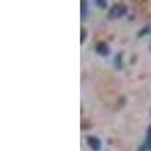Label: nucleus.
<instances>
[{"instance_id": "423d86ee", "label": "nucleus", "mask_w": 151, "mask_h": 151, "mask_svg": "<svg viewBox=\"0 0 151 151\" xmlns=\"http://www.w3.org/2000/svg\"><path fill=\"white\" fill-rule=\"evenodd\" d=\"M95 5H100V8H104V6H106V2H101V0H97Z\"/></svg>"}, {"instance_id": "7ed1b4c3", "label": "nucleus", "mask_w": 151, "mask_h": 151, "mask_svg": "<svg viewBox=\"0 0 151 151\" xmlns=\"http://www.w3.org/2000/svg\"><path fill=\"white\" fill-rule=\"evenodd\" d=\"M95 50L101 55V56H106V55H109V47L104 44V42H98L97 45H95Z\"/></svg>"}, {"instance_id": "f03ea898", "label": "nucleus", "mask_w": 151, "mask_h": 151, "mask_svg": "<svg viewBox=\"0 0 151 151\" xmlns=\"http://www.w3.org/2000/svg\"><path fill=\"white\" fill-rule=\"evenodd\" d=\"M86 142H88V145H89V148L92 151H100L101 150V142H100V139L95 137V136H88Z\"/></svg>"}, {"instance_id": "f257e3e1", "label": "nucleus", "mask_w": 151, "mask_h": 151, "mask_svg": "<svg viewBox=\"0 0 151 151\" xmlns=\"http://www.w3.org/2000/svg\"><path fill=\"white\" fill-rule=\"evenodd\" d=\"M125 14H127V6H125L124 3H115L109 11V18H112V20L121 18Z\"/></svg>"}, {"instance_id": "20e7f679", "label": "nucleus", "mask_w": 151, "mask_h": 151, "mask_svg": "<svg viewBox=\"0 0 151 151\" xmlns=\"http://www.w3.org/2000/svg\"><path fill=\"white\" fill-rule=\"evenodd\" d=\"M147 148H151V125L147 132Z\"/></svg>"}, {"instance_id": "39448f33", "label": "nucleus", "mask_w": 151, "mask_h": 151, "mask_svg": "<svg viewBox=\"0 0 151 151\" xmlns=\"http://www.w3.org/2000/svg\"><path fill=\"white\" fill-rule=\"evenodd\" d=\"M85 14H86V2H82V15L85 17Z\"/></svg>"}, {"instance_id": "0eeeda50", "label": "nucleus", "mask_w": 151, "mask_h": 151, "mask_svg": "<svg viewBox=\"0 0 151 151\" xmlns=\"http://www.w3.org/2000/svg\"><path fill=\"white\" fill-rule=\"evenodd\" d=\"M85 36H86V33H85V29H82V41L85 40Z\"/></svg>"}]
</instances>
